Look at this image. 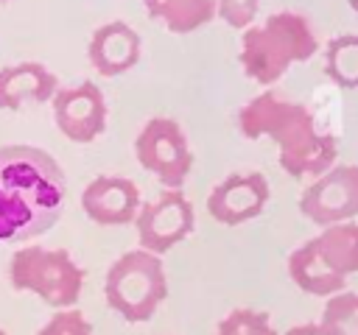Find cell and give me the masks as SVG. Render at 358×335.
<instances>
[{
	"instance_id": "cell-1",
	"label": "cell",
	"mask_w": 358,
	"mask_h": 335,
	"mask_svg": "<svg viewBox=\"0 0 358 335\" xmlns=\"http://www.w3.org/2000/svg\"><path fill=\"white\" fill-rule=\"evenodd\" d=\"M67 204L59 162L34 145H0V243L45 234Z\"/></svg>"
},
{
	"instance_id": "cell-2",
	"label": "cell",
	"mask_w": 358,
	"mask_h": 335,
	"mask_svg": "<svg viewBox=\"0 0 358 335\" xmlns=\"http://www.w3.org/2000/svg\"><path fill=\"white\" fill-rule=\"evenodd\" d=\"M238 128L249 140L268 137L277 145L280 168L291 179L322 176L338 154L336 137L319 126L316 114L277 92H260L246 100L238 112Z\"/></svg>"
},
{
	"instance_id": "cell-3",
	"label": "cell",
	"mask_w": 358,
	"mask_h": 335,
	"mask_svg": "<svg viewBox=\"0 0 358 335\" xmlns=\"http://www.w3.org/2000/svg\"><path fill=\"white\" fill-rule=\"evenodd\" d=\"M319 50L310 22L296 11H277L263 25H249L241 36L243 73L268 87L288 73V67L308 61Z\"/></svg>"
},
{
	"instance_id": "cell-4",
	"label": "cell",
	"mask_w": 358,
	"mask_h": 335,
	"mask_svg": "<svg viewBox=\"0 0 358 335\" xmlns=\"http://www.w3.org/2000/svg\"><path fill=\"white\" fill-rule=\"evenodd\" d=\"M103 296L106 304L123 321L129 324L148 321L168 296V276L162 257L145 248H131L120 254L106 271Z\"/></svg>"
},
{
	"instance_id": "cell-5",
	"label": "cell",
	"mask_w": 358,
	"mask_h": 335,
	"mask_svg": "<svg viewBox=\"0 0 358 335\" xmlns=\"http://www.w3.org/2000/svg\"><path fill=\"white\" fill-rule=\"evenodd\" d=\"M84 268L64 248L25 246L11 254L8 279L14 290H28L56 310L76 307L84 288Z\"/></svg>"
},
{
	"instance_id": "cell-6",
	"label": "cell",
	"mask_w": 358,
	"mask_h": 335,
	"mask_svg": "<svg viewBox=\"0 0 358 335\" xmlns=\"http://www.w3.org/2000/svg\"><path fill=\"white\" fill-rule=\"evenodd\" d=\"M137 162L159 179L165 190H182L193 168V151L187 145V134L171 117L148 120L134 140Z\"/></svg>"
},
{
	"instance_id": "cell-7",
	"label": "cell",
	"mask_w": 358,
	"mask_h": 335,
	"mask_svg": "<svg viewBox=\"0 0 358 335\" xmlns=\"http://www.w3.org/2000/svg\"><path fill=\"white\" fill-rule=\"evenodd\" d=\"M299 212L316 226L347 223L358 215V165H333L299 195Z\"/></svg>"
},
{
	"instance_id": "cell-8",
	"label": "cell",
	"mask_w": 358,
	"mask_h": 335,
	"mask_svg": "<svg viewBox=\"0 0 358 335\" xmlns=\"http://www.w3.org/2000/svg\"><path fill=\"white\" fill-rule=\"evenodd\" d=\"M134 226H137L140 248L162 257L193 232L196 226L193 204L182 190H165L157 201L140 207Z\"/></svg>"
},
{
	"instance_id": "cell-9",
	"label": "cell",
	"mask_w": 358,
	"mask_h": 335,
	"mask_svg": "<svg viewBox=\"0 0 358 335\" xmlns=\"http://www.w3.org/2000/svg\"><path fill=\"white\" fill-rule=\"evenodd\" d=\"M50 103H53L56 128L67 140L84 145V142H92L95 137L103 134L109 109H106V98H103L98 84L81 81L78 87L59 89Z\"/></svg>"
},
{
	"instance_id": "cell-10",
	"label": "cell",
	"mask_w": 358,
	"mask_h": 335,
	"mask_svg": "<svg viewBox=\"0 0 358 335\" xmlns=\"http://www.w3.org/2000/svg\"><path fill=\"white\" fill-rule=\"evenodd\" d=\"M271 198L263 173H232L218 181L207 198V212L224 226H241L257 218Z\"/></svg>"
},
{
	"instance_id": "cell-11",
	"label": "cell",
	"mask_w": 358,
	"mask_h": 335,
	"mask_svg": "<svg viewBox=\"0 0 358 335\" xmlns=\"http://www.w3.org/2000/svg\"><path fill=\"white\" fill-rule=\"evenodd\" d=\"M140 207V187L123 176H95L81 190V209L98 226L131 223Z\"/></svg>"
},
{
	"instance_id": "cell-12",
	"label": "cell",
	"mask_w": 358,
	"mask_h": 335,
	"mask_svg": "<svg viewBox=\"0 0 358 335\" xmlns=\"http://www.w3.org/2000/svg\"><path fill=\"white\" fill-rule=\"evenodd\" d=\"M87 56L98 75L117 78L140 61V34L123 20H112L95 28L87 45Z\"/></svg>"
},
{
	"instance_id": "cell-13",
	"label": "cell",
	"mask_w": 358,
	"mask_h": 335,
	"mask_svg": "<svg viewBox=\"0 0 358 335\" xmlns=\"http://www.w3.org/2000/svg\"><path fill=\"white\" fill-rule=\"evenodd\" d=\"M59 92V78L39 61L8 64L0 70V109H20L22 103H45Z\"/></svg>"
},
{
	"instance_id": "cell-14",
	"label": "cell",
	"mask_w": 358,
	"mask_h": 335,
	"mask_svg": "<svg viewBox=\"0 0 358 335\" xmlns=\"http://www.w3.org/2000/svg\"><path fill=\"white\" fill-rule=\"evenodd\" d=\"M308 243L336 279L347 282V276L358 274V223L355 221L324 226Z\"/></svg>"
},
{
	"instance_id": "cell-15",
	"label": "cell",
	"mask_w": 358,
	"mask_h": 335,
	"mask_svg": "<svg viewBox=\"0 0 358 335\" xmlns=\"http://www.w3.org/2000/svg\"><path fill=\"white\" fill-rule=\"evenodd\" d=\"M151 20H159L171 34H193L215 17V0H143Z\"/></svg>"
},
{
	"instance_id": "cell-16",
	"label": "cell",
	"mask_w": 358,
	"mask_h": 335,
	"mask_svg": "<svg viewBox=\"0 0 358 335\" xmlns=\"http://www.w3.org/2000/svg\"><path fill=\"white\" fill-rule=\"evenodd\" d=\"M324 73L336 87L358 89V34H341L327 42Z\"/></svg>"
},
{
	"instance_id": "cell-17",
	"label": "cell",
	"mask_w": 358,
	"mask_h": 335,
	"mask_svg": "<svg viewBox=\"0 0 358 335\" xmlns=\"http://www.w3.org/2000/svg\"><path fill=\"white\" fill-rule=\"evenodd\" d=\"M319 324L327 335H358V293L341 290L330 296L324 302Z\"/></svg>"
},
{
	"instance_id": "cell-18",
	"label": "cell",
	"mask_w": 358,
	"mask_h": 335,
	"mask_svg": "<svg viewBox=\"0 0 358 335\" xmlns=\"http://www.w3.org/2000/svg\"><path fill=\"white\" fill-rule=\"evenodd\" d=\"M215 335H280V332L274 329L268 313L238 307V310L227 313L218 321V332Z\"/></svg>"
},
{
	"instance_id": "cell-19",
	"label": "cell",
	"mask_w": 358,
	"mask_h": 335,
	"mask_svg": "<svg viewBox=\"0 0 358 335\" xmlns=\"http://www.w3.org/2000/svg\"><path fill=\"white\" fill-rule=\"evenodd\" d=\"M36 335H92V324L78 307H67V310L53 313Z\"/></svg>"
},
{
	"instance_id": "cell-20",
	"label": "cell",
	"mask_w": 358,
	"mask_h": 335,
	"mask_svg": "<svg viewBox=\"0 0 358 335\" xmlns=\"http://www.w3.org/2000/svg\"><path fill=\"white\" fill-rule=\"evenodd\" d=\"M260 0H215V17H221L229 28L246 31L257 17Z\"/></svg>"
},
{
	"instance_id": "cell-21",
	"label": "cell",
	"mask_w": 358,
	"mask_h": 335,
	"mask_svg": "<svg viewBox=\"0 0 358 335\" xmlns=\"http://www.w3.org/2000/svg\"><path fill=\"white\" fill-rule=\"evenodd\" d=\"M285 335H327V332H324L322 324L316 321V324H296V327H291Z\"/></svg>"
},
{
	"instance_id": "cell-22",
	"label": "cell",
	"mask_w": 358,
	"mask_h": 335,
	"mask_svg": "<svg viewBox=\"0 0 358 335\" xmlns=\"http://www.w3.org/2000/svg\"><path fill=\"white\" fill-rule=\"evenodd\" d=\"M350 8H352V11L358 14V0H350Z\"/></svg>"
},
{
	"instance_id": "cell-23",
	"label": "cell",
	"mask_w": 358,
	"mask_h": 335,
	"mask_svg": "<svg viewBox=\"0 0 358 335\" xmlns=\"http://www.w3.org/2000/svg\"><path fill=\"white\" fill-rule=\"evenodd\" d=\"M0 335H8V332H6V329H0Z\"/></svg>"
},
{
	"instance_id": "cell-24",
	"label": "cell",
	"mask_w": 358,
	"mask_h": 335,
	"mask_svg": "<svg viewBox=\"0 0 358 335\" xmlns=\"http://www.w3.org/2000/svg\"><path fill=\"white\" fill-rule=\"evenodd\" d=\"M0 3H8V0H0Z\"/></svg>"
}]
</instances>
